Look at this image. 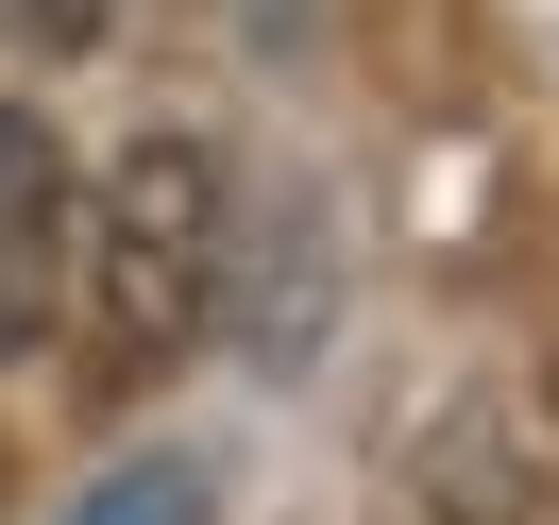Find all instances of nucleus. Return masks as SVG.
I'll list each match as a JSON object with an SVG mask.
<instances>
[{"instance_id":"f257e3e1","label":"nucleus","mask_w":559,"mask_h":525,"mask_svg":"<svg viewBox=\"0 0 559 525\" xmlns=\"http://www.w3.org/2000/svg\"><path fill=\"white\" fill-rule=\"evenodd\" d=\"M204 288H221V187L204 153H119V187L85 204V272H69V322H85V390H153L187 339H204Z\"/></svg>"},{"instance_id":"f03ea898","label":"nucleus","mask_w":559,"mask_h":525,"mask_svg":"<svg viewBox=\"0 0 559 525\" xmlns=\"http://www.w3.org/2000/svg\"><path fill=\"white\" fill-rule=\"evenodd\" d=\"M85 272V204H69V153L0 103V356H35V322H69Z\"/></svg>"},{"instance_id":"7ed1b4c3","label":"nucleus","mask_w":559,"mask_h":525,"mask_svg":"<svg viewBox=\"0 0 559 525\" xmlns=\"http://www.w3.org/2000/svg\"><path fill=\"white\" fill-rule=\"evenodd\" d=\"M69 525H204V475H187V457H136V475H103Z\"/></svg>"},{"instance_id":"20e7f679","label":"nucleus","mask_w":559,"mask_h":525,"mask_svg":"<svg viewBox=\"0 0 559 525\" xmlns=\"http://www.w3.org/2000/svg\"><path fill=\"white\" fill-rule=\"evenodd\" d=\"M103 35V0H0V51H85Z\"/></svg>"}]
</instances>
